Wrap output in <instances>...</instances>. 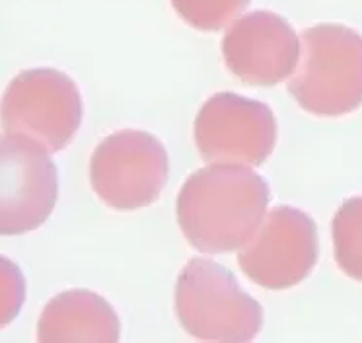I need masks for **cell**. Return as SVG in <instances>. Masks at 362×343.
<instances>
[{
    "instance_id": "obj_1",
    "label": "cell",
    "mask_w": 362,
    "mask_h": 343,
    "mask_svg": "<svg viewBox=\"0 0 362 343\" xmlns=\"http://www.w3.org/2000/svg\"><path fill=\"white\" fill-rule=\"evenodd\" d=\"M315 59L312 113L343 116L362 106V38L345 26H317L304 33Z\"/></svg>"
},
{
    "instance_id": "obj_3",
    "label": "cell",
    "mask_w": 362,
    "mask_h": 343,
    "mask_svg": "<svg viewBox=\"0 0 362 343\" xmlns=\"http://www.w3.org/2000/svg\"><path fill=\"white\" fill-rule=\"evenodd\" d=\"M173 8L199 30H218L232 20L250 0H172Z\"/></svg>"
},
{
    "instance_id": "obj_2",
    "label": "cell",
    "mask_w": 362,
    "mask_h": 343,
    "mask_svg": "<svg viewBox=\"0 0 362 343\" xmlns=\"http://www.w3.org/2000/svg\"><path fill=\"white\" fill-rule=\"evenodd\" d=\"M335 256L341 269L362 281V197H353L335 217Z\"/></svg>"
}]
</instances>
